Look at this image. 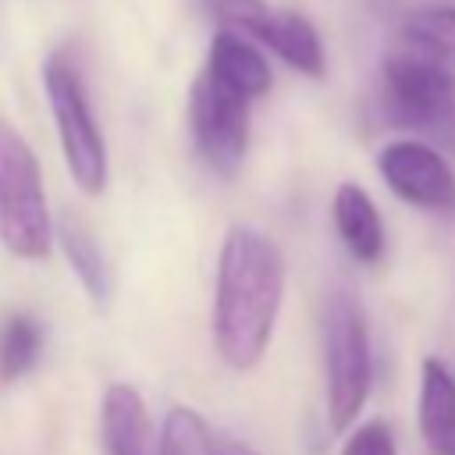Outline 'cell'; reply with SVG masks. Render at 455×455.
Returning a JSON list of instances; mask_svg holds the SVG:
<instances>
[{
  "instance_id": "4fadbf2b",
  "label": "cell",
  "mask_w": 455,
  "mask_h": 455,
  "mask_svg": "<svg viewBox=\"0 0 455 455\" xmlns=\"http://www.w3.org/2000/svg\"><path fill=\"white\" fill-rule=\"evenodd\" d=\"M57 238H60V249H64L71 270L78 274L82 288H85L92 299H107V291H110L107 259H103V252H100V242L85 231V224H82L78 217H60Z\"/></svg>"
},
{
  "instance_id": "8fae6325",
  "label": "cell",
  "mask_w": 455,
  "mask_h": 455,
  "mask_svg": "<svg viewBox=\"0 0 455 455\" xmlns=\"http://www.w3.org/2000/svg\"><path fill=\"white\" fill-rule=\"evenodd\" d=\"M419 434L434 455H455V377L437 359L419 377Z\"/></svg>"
},
{
  "instance_id": "2e32d148",
  "label": "cell",
  "mask_w": 455,
  "mask_h": 455,
  "mask_svg": "<svg viewBox=\"0 0 455 455\" xmlns=\"http://www.w3.org/2000/svg\"><path fill=\"white\" fill-rule=\"evenodd\" d=\"M341 455H395V437L384 423H366L345 441Z\"/></svg>"
},
{
  "instance_id": "7c38bea8",
  "label": "cell",
  "mask_w": 455,
  "mask_h": 455,
  "mask_svg": "<svg viewBox=\"0 0 455 455\" xmlns=\"http://www.w3.org/2000/svg\"><path fill=\"white\" fill-rule=\"evenodd\" d=\"M334 224L338 235L345 242V249L359 259V263H373L384 252V224L380 213L373 206V199L366 196V188L345 181L334 192Z\"/></svg>"
},
{
  "instance_id": "30bf717a",
  "label": "cell",
  "mask_w": 455,
  "mask_h": 455,
  "mask_svg": "<svg viewBox=\"0 0 455 455\" xmlns=\"http://www.w3.org/2000/svg\"><path fill=\"white\" fill-rule=\"evenodd\" d=\"M103 448L107 455H156L149 409L132 384H110L103 395Z\"/></svg>"
},
{
  "instance_id": "7a4b0ae2",
  "label": "cell",
  "mask_w": 455,
  "mask_h": 455,
  "mask_svg": "<svg viewBox=\"0 0 455 455\" xmlns=\"http://www.w3.org/2000/svg\"><path fill=\"white\" fill-rule=\"evenodd\" d=\"M380 82L384 110L395 124L455 139V60L395 39L384 57Z\"/></svg>"
},
{
  "instance_id": "8992f818",
  "label": "cell",
  "mask_w": 455,
  "mask_h": 455,
  "mask_svg": "<svg viewBox=\"0 0 455 455\" xmlns=\"http://www.w3.org/2000/svg\"><path fill=\"white\" fill-rule=\"evenodd\" d=\"M249 107L252 100L213 78L206 68L188 89V128L199 156L217 174H235L249 149Z\"/></svg>"
},
{
  "instance_id": "3957f363",
  "label": "cell",
  "mask_w": 455,
  "mask_h": 455,
  "mask_svg": "<svg viewBox=\"0 0 455 455\" xmlns=\"http://www.w3.org/2000/svg\"><path fill=\"white\" fill-rule=\"evenodd\" d=\"M323 370H327V416L334 430L355 423L370 395V331L359 299L334 288L323 306Z\"/></svg>"
},
{
  "instance_id": "e0dca14e",
  "label": "cell",
  "mask_w": 455,
  "mask_h": 455,
  "mask_svg": "<svg viewBox=\"0 0 455 455\" xmlns=\"http://www.w3.org/2000/svg\"><path fill=\"white\" fill-rule=\"evenodd\" d=\"M213 455H259V451H252V448L242 444V441H220V444L213 448Z\"/></svg>"
},
{
  "instance_id": "9a60e30c",
  "label": "cell",
  "mask_w": 455,
  "mask_h": 455,
  "mask_svg": "<svg viewBox=\"0 0 455 455\" xmlns=\"http://www.w3.org/2000/svg\"><path fill=\"white\" fill-rule=\"evenodd\" d=\"M156 455H213V437H210L206 419L185 405L171 409L160 427Z\"/></svg>"
},
{
  "instance_id": "6da1fadb",
  "label": "cell",
  "mask_w": 455,
  "mask_h": 455,
  "mask_svg": "<svg viewBox=\"0 0 455 455\" xmlns=\"http://www.w3.org/2000/svg\"><path fill=\"white\" fill-rule=\"evenodd\" d=\"M284 295V259L277 245L252 231L231 228L217 259L213 345L231 370H252L274 334Z\"/></svg>"
},
{
  "instance_id": "5b68a950",
  "label": "cell",
  "mask_w": 455,
  "mask_h": 455,
  "mask_svg": "<svg viewBox=\"0 0 455 455\" xmlns=\"http://www.w3.org/2000/svg\"><path fill=\"white\" fill-rule=\"evenodd\" d=\"M50 210L32 146L0 117V242L21 259L50 249Z\"/></svg>"
},
{
  "instance_id": "ba28073f",
  "label": "cell",
  "mask_w": 455,
  "mask_h": 455,
  "mask_svg": "<svg viewBox=\"0 0 455 455\" xmlns=\"http://www.w3.org/2000/svg\"><path fill=\"white\" fill-rule=\"evenodd\" d=\"M377 171L387 181V188L423 210H444L455 203V174L444 164V156L416 139L387 142L377 153Z\"/></svg>"
},
{
  "instance_id": "52a82bcc",
  "label": "cell",
  "mask_w": 455,
  "mask_h": 455,
  "mask_svg": "<svg viewBox=\"0 0 455 455\" xmlns=\"http://www.w3.org/2000/svg\"><path fill=\"white\" fill-rule=\"evenodd\" d=\"M210 7L220 18V25H231L238 32H245L252 43L277 53L299 75L323 78V68H327L323 43L302 14L267 7L263 0H210Z\"/></svg>"
},
{
  "instance_id": "9c48e42d",
  "label": "cell",
  "mask_w": 455,
  "mask_h": 455,
  "mask_svg": "<svg viewBox=\"0 0 455 455\" xmlns=\"http://www.w3.org/2000/svg\"><path fill=\"white\" fill-rule=\"evenodd\" d=\"M203 68L213 78H220L224 85H231L242 96H249V100L267 96L270 85H274V71H270V60L263 57V50L245 32H238L231 25H220L213 32Z\"/></svg>"
},
{
  "instance_id": "277c9868",
  "label": "cell",
  "mask_w": 455,
  "mask_h": 455,
  "mask_svg": "<svg viewBox=\"0 0 455 455\" xmlns=\"http://www.w3.org/2000/svg\"><path fill=\"white\" fill-rule=\"evenodd\" d=\"M43 89H46L60 153L75 185L89 196H100L107 188V142L96 124L82 71L68 57L50 53L43 60Z\"/></svg>"
},
{
  "instance_id": "5bb4252c",
  "label": "cell",
  "mask_w": 455,
  "mask_h": 455,
  "mask_svg": "<svg viewBox=\"0 0 455 455\" xmlns=\"http://www.w3.org/2000/svg\"><path fill=\"white\" fill-rule=\"evenodd\" d=\"M43 348V327L28 313H14L0 327V380H21Z\"/></svg>"
}]
</instances>
